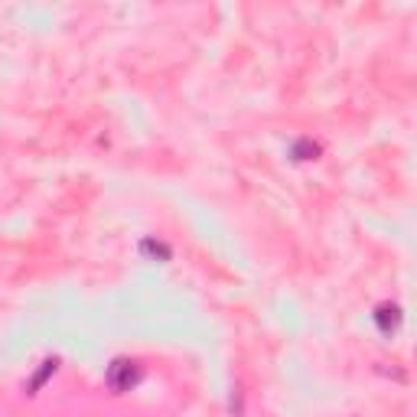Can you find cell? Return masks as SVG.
Listing matches in <instances>:
<instances>
[{
    "mask_svg": "<svg viewBox=\"0 0 417 417\" xmlns=\"http://www.w3.org/2000/svg\"><path fill=\"white\" fill-rule=\"evenodd\" d=\"M140 382V365L134 362V359H114V362L108 365L105 372V385L114 391V395H124V391H130V388Z\"/></svg>",
    "mask_w": 417,
    "mask_h": 417,
    "instance_id": "1",
    "label": "cell"
},
{
    "mask_svg": "<svg viewBox=\"0 0 417 417\" xmlns=\"http://www.w3.org/2000/svg\"><path fill=\"white\" fill-rule=\"evenodd\" d=\"M372 316L385 336H395V332L401 330V307H398V303H378Z\"/></svg>",
    "mask_w": 417,
    "mask_h": 417,
    "instance_id": "2",
    "label": "cell"
},
{
    "mask_svg": "<svg viewBox=\"0 0 417 417\" xmlns=\"http://www.w3.org/2000/svg\"><path fill=\"white\" fill-rule=\"evenodd\" d=\"M140 255L147 257V261L167 264V261L173 257V248L167 245V241H160V238H144V241H140Z\"/></svg>",
    "mask_w": 417,
    "mask_h": 417,
    "instance_id": "3",
    "label": "cell"
},
{
    "mask_svg": "<svg viewBox=\"0 0 417 417\" xmlns=\"http://www.w3.org/2000/svg\"><path fill=\"white\" fill-rule=\"evenodd\" d=\"M56 372H59V359L53 355V359H46V362L40 365V372H36V375L30 378V385H26V395H36V391H40V388H43Z\"/></svg>",
    "mask_w": 417,
    "mask_h": 417,
    "instance_id": "4",
    "label": "cell"
},
{
    "mask_svg": "<svg viewBox=\"0 0 417 417\" xmlns=\"http://www.w3.org/2000/svg\"><path fill=\"white\" fill-rule=\"evenodd\" d=\"M290 157L297 163H307V160H316L320 157V144L316 140H310V137H300L293 147H290Z\"/></svg>",
    "mask_w": 417,
    "mask_h": 417,
    "instance_id": "5",
    "label": "cell"
}]
</instances>
